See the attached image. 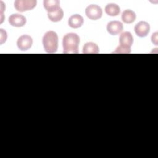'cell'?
<instances>
[{"instance_id":"6da1fadb","label":"cell","mask_w":158,"mask_h":158,"mask_svg":"<svg viewBox=\"0 0 158 158\" xmlns=\"http://www.w3.org/2000/svg\"><path fill=\"white\" fill-rule=\"evenodd\" d=\"M80 43V37L75 33L66 34L62 40L63 52L65 54L78 52V46Z\"/></svg>"},{"instance_id":"7a4b0ae2","label":"cell","mask_w":158,"mask_h":158,"mask_svg":"<svg viewBox=\"0 0 158 158\" xmlns=\"http://www.w3.org/2000/svg\"><path fill=\"white\" fill-rule=\"evenodd\" d=\"M43 44L48 53H55L58 48V36L54 31H47L43 37Z\"/></svg>"},{"instance_id":"3957f363","label":"cell","mask_w":158,"mask_h":158,"mask_svg":"<svg viewBox=\"0 0 158 158\" xmlns=\"http://www.w3.org/2000/svg\"><path fill=\"white\" fill-rule=\"evenodd\" d=\"M37 4L36 0H16L14 2V7L19 12H25L32 10Z\"/></svg>"},{"instance_id":"277c9868","label":"cell","mask_w":158,"mask_h":158,"mask_svg":"<svg viewBox=\"0 0 158 158\" xmlns=\"http://www.w3.org/2000/svg\"><path fill=\"white\" fill-rule=\"evenodd\" d=\"M85 14L87 17L89 19L96 20L102 17V10L98 5L91 4L86 8Z\"/></svg>"},{"instance_id":"5b68a950","label":"cell","mask_w":158,"mask_h":158,"mask_svg":"<svg viewBox=\"0 0 158 158\" xmlns=\"http://www.w3.org/2000/svg\"><path fill=\"white\" fill-rule=\"evenodd\" d=\"M119 40L120 46L131 51V46L133 43V38L131 33L129 31H125L121 33Z\"/></svg>"},{"instance_id":"8992f818","label":"cell","mask_w":158,"mask_h":158,"mask_svg":"<svg viewBox=\"0 0 158 158\" xmlns=\"http://www.w3.org/2000/svg\"><path fill=\"white\" fill-rule=\"evenodd\" d=\"M33 44L31 37L27 35H23L20 36L17 41L18 48L21 51H26L29 49Z\"/></svg>"},{"instance_id":"52a82bcc","label":"cell","mask_w":158,"mask_h":158,"mask_svg":"<svg viewBox=\"0 0 158 158\" xmlns=\"http://www.w3.org/2000/svg\"><path fill=\"white\" fill-rule=\"evenodd\" d=\"M135 32L139 37L146 36L150 31L149 24L144 21H140L136 24L134 28Z\"/></svg>"},{"instance_id":"ba28073f","label":"cell","mask_w":158,"mask_h":158,"mask_svg":"<svg viewBox=\"0 0 158 158\" xmlns=\"http://www.w3.org/2000/svg\"><path fill=\"white\" fill-rule=\"evenodd\" d=\"M123 29V25L120 21H111L107 25V30L112 35H117L120 34Z\"/></svg>"},{"instance_id":"9c48e42d","label":"cell","mask_w":158,"mask_h":158,"mask_svg":"<svg viewBox=\"0 0 158 158\" xmlns=\"http://www.w3.org/2000/svg\"><path fill=\"white\" fill-rule=\"evenodd\" d=\"M26 22V18L19 14H13L9 17V23L13 27H23L25 25Z\"/></svg>"},{"instance_id":"30bf717a","label":"cell","mask_w":158,"mask_h":158,"mask_svg":"<svg viewBox=\"0 0 158 158\" xmlns=\"http://www.w3.org/2000/svg\"><path fill=\"white\" fill-rule=\"evenodd\" d=\"M83 18L79 14H74L70 16L68 20L69 25L72 28H78L83 24Z\"/></svg>"},{"instance_id":"8fae6325","label":"cell","mask_w":158,"mask_h":158,"mask_svg":"<svg viewBox=\"0 0 158 158\" xmlns=\"http://www.w3.org/2000/svg\"><path fill=\"white\" fill-rule=\"evenodd\" d=\"M60 1L58 0H44L43 6L46 10L49 12H53L60 8Z\"/></svg>"},{"instance_id":"7c38bea8","label":"cell","mask_w":158,"mask_h":158,"mask_svg":"<svg viewBox=\"0 0 158 158\" xmlns=\"http://www.w3.org/2000/svg\"><path fill=\"white\" fill-rule=\"evenodd\" d=\"M136 15L135 12L131 10L127 9L125 10L122 14V20L125 23H131L136 19Z\"/></svg>"},{"instance_id":"4fadbf2b","label":"cell","mask_w":158,"mask_h":158,"mask_svg":"<svg viewBox=\"0 0 158 158\" xmlns=\"http://www.w3.org/2000/svg\"><path fill=\"white\" fill-rule=\"evenodd\" d=\"M99 52V47L96 43L88 42L83 46V53L84 54H98Z\"/></svg>"},{"instance_id":"5bb4252c","label":"cell","mask_w":158,"mask_h":158,"mask_svg":"<svg viewBox=\"0 0 158 158\" xmlns=\"http://www.w3.org/2000/svg\"><path fill=\"white\" fill-rule=\"evenodd\" d=\"M106 13L110 16H117L120 12V9L118 5L114 3H110L105 7Z\"/></svg>"},{"instance_id":"9a60e30c","label":"cell","mask_w":158,"mask_h":158,"mask_svg":"<svg viewBox=\"0 0 158 158\" xmlns=\"http://www.w3.org/2000/svg\"><path fill=\"white\" fill-rule=\"evenodd\" d=\"M63 16H64V12L60 7L53 12L48 13V19L53 22H57L60 21L62 19Z\"/></svg>"},{"instance_id":"2e32d148","label":"cell","mask_w":158,"mask_h":158,"mask_svg":"<svg viewBox=\"0 0 158 158\" xmlns=\"http://www.w3.org/2000/svg\"><path fill=\"white\" fill-rule=\"evenodd\" d=\"M157 35H158L157 32H155V33H154L152 35V36H151V41H152L155 45H157V41H158Z\"/></svg>"}]
</instances>
